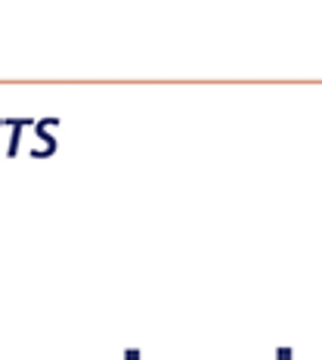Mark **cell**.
<instances>
[{
	"label": "cell",
	"instance_id": "6da1fadb",
	"mask_svg": "<svg viewBox=\"0 0 322 360\" xmlns=\"http://www.w3.org/2000/svg\"><path fill=\"white\" fill-rule=\"evenodd\" d=\"M56 124H59V118H43V122L34 127V134H37V137H43V140H47V149H43V153H37V149H34V153H32V159H37V155H41V159H50V155L56 153V140H53V134H47V127H56Z\"/></svg>",
	"mask_w": 322,
	"mask_h": 360
},
{
	"label": "cell",
	"instance_id": "7a4b0ae2",
	"mask_svg": "<svg viewBox=\"0 0 322 360\" xmlns=\"http://www.w3.org/2000/svg\"><path fill=\"white\" fill-rule=\"evenodd\" d=\"M10 124H13V131H16V134H13V140H10V149H6V155L13 159V155L19 153V131H22V127L32 124V118H16V122H10Z\"/></svg>",
	"mask_w": 322,
	"mask_h": 360
},
{
	"label": "cell",
	"instance_id": "3957f363",
	"mask_svg": "<svg viewBox=\"0 0 322 360\" xmlns=\"http://www.w3.org/2000/svg\"><path fill=\"white\" fill-rule=\"evenodd\" d=\"M276 360H291V348H276Z\"/></svg>",
	"mask_w": 322,
	"mask_h": 360
},
{
	"label": "cell",
	"instance_id": "277c9868",
	"mask_svg": "<svg viewBox=\"0 0 322 360\" xmlns=\"http://www.w3.org/2000/svg\"><path fill=\"white\" fill-rule=\"evenodd\" d=\"M124 360H140V351H127Z\"/></svg>",
	"mask_w": 322,
	"mask_h": 360
}]
</instances>
